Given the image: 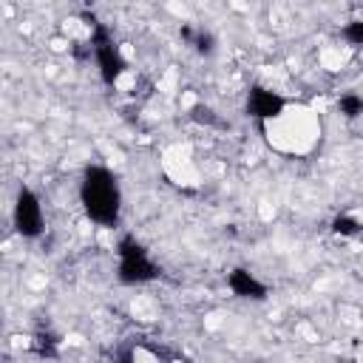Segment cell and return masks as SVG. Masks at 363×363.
I'll use <instances>...</instances> for the list:
<instances>
[{"mask_svg": "<svg viewBox=\"0 0 363 363\" xmlns=\"http://www.w3.org/2000/svg\"><path fill=\"white\" fill-rule=\"evenodd\" d=\"M88 26H91V51H94V60H96L99 79H102L108 88H113V85L125 77V71H128V57L122 54V48L116 45L113 34H111L102 23H96V20L91 17Z\"/></svg>", "mask_w": 363, "mask_h": 363, "instance_id": "3", "label": "cell"}, {"mask_svg": "<svg viewBox=\"0 0 363 363\" xmlns=\"http://www.w3.org/2000/svg\"><path fill=\"white\" fill-rule=\"evenodd\" d=\"M182 34L190 40V45H193L199 54H213V51H216V40H213L207 31H196V34H193L190 28H184Z\"/></svg>", "mask_w": 363, "mask_h": 363, "instance_id": "10", "label": "cell"}, {"mask_svg": "<svg viewBox=\"0 0 363 363\" xmlns=\"http://www.w3.org/2000/svg\"><path fill=\"white\" fill-rule=\"evenodd\" d=\"M329 230H332L335 235H340V238H354V235L363 233V224H360V218H354L352 213H337V216L332 218Z\"/></svg>", "mask_w": 363, "mask_h": 363, "instance_id": "8", "label": "cell"}, {"mask_svg": "<svg viewBox=\"0 0 363 363\" xmlns=\"http://www.w3.org/2000/svg\"><path fill=\"white\" fill-rule=\"evenodd\" d=\"M340 37H343L346 45H352V48H363V17H354V20L343 23Z\"/></svg>", "mask_w": 363, "mask_h": 363, "instance_id": "9", "label": "cell"}, {"mask_svg": "<svg viewBox=\"0 0 363 363\" xmlns=\"http://www.w3.org/2000/svg\"><path fill=\"white\" fill-rule=\"evenodd\" d=\"M224 284H227V289L233 292V298H238V301L261 303V301L269 298V286H267L250 267H233V269L224 275Z\"/></svg>", "mask_w": 363, "mask_h": 363, "instance_id": "6", "label": "cell"}, {"mask_svg": "<svg viewBox=\"0 0 363 363\" xmlns=\"http://www.w3.org/2000/svg\"><path fill=\"white\" fill-rule=\"evenodd\" d=\"M77 199L85 213V218L94 227L113 230L122 221V184L119 176L99 162H91L82 167L79 182H77Z\"/></svg>", "mask_w": 363, "mask_h": 363, "instance_id": "1", "label": "cell"}, {"mask_svg": "<svg viewBox=\"0 0 363 363\" xmlns=\"http://www.w3.org/2000/svg\"><path fill=\"white\" fill-rule=\"evenodd\" d=\"M289 111V102L284 94L272 91L269 85H252L247 91V99H244V113L261 125H272L278 122L284 113Z\"/></svg>", "mask_w": 363, "mask_h": 363, "instance_id": "5", "label": "cell"}, {"mask_svg": "<svg viewBox=\"0 0 363 363\" xmlns=\"http://www.w3.org/2000/svg\"><path fill=\"white\" fill-rule=\"evenodd\" d=\"M113 255H116V281L122 286H145V284L159 281V275H162L150 250L130 233L116 238Z\"/></svg>", "mask_w": 363, "mask_h": 363, "instance_id": "2", "label": "cell"}, {"mask_svg": "<svg viewBox=\"0 0 363 363\" xmlns=\"http://www.w3.org/2000/svg\"><path fill=\"white\" fill-rule=\"evenodd\" d=\"M11 227L26 241H34V238H40L45 233L43 199L28 184H20L17 193H14V201H11Z\"/></svg>", "mask_w": 363, "mask_h": 363, "instance_id": "4", "label": "cell"}, {"mask_svg": "<svg viewBox=\"0 0 363 363\" xmlns=\"http://www.w3.org/2000/svg\"><path fill=\"white\" fill-rule=\"evenodd\" d=\"M335 108H337V113H340L343 119L354 122V119L363 116V94H357V91H343V94L337 96Z\"/></svg>", "mask_w": 363, "mask_h": 363, "instance_id": "7", "label": "cell"}, {"mask_svg": "<svg viewBox=\"0 0 363 363\" xmlns=\"http://www.w3.org/2000/svg\"><path fill=\"white\" fill-rule=\"evenodd\" d=\"M190 116H193L196 122H201V125H216V122H218V116H216V111H213L210 105H201V102L190 108Z\"/></svg>", "mask_w": 363, "mask_h": 363, "instance_id": "11", "label": "cell"}]
</instances>
